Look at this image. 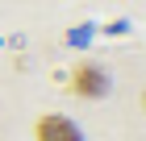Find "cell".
Segmentation results:
<instances>
[{"label":"cell","instance_id":"cell-1","mask_svg":"<svg viewBox=\"0 0 146 141\" xmlns=\"http://www.w3.org/2000/svg\"><path fill=\"white\" fill-rule=\"evenodd\" d=\"M71 91L75 96H88V100H96V96H104L109 91V75H104L100 66H92V62H84L71 75Z\"/></svg>","mask_w":146,"mask_h":141},{"label":"cell","instance_id":"cell-2","mask_svg":"<svg viewBox=\"0 0 146 141\" xmlns=\"http://www.w3.org/2000/svg\"><path fill=\"white\" fill-rule=\"evenodd\" d=\"M34 137L38 141H79V129L67 116H42L38 129H34Z\"/></svg>","mask_w":146,"mask_h":141}]
</instances>
